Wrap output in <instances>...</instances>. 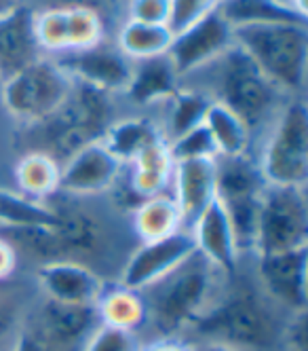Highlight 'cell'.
<instances>
[{
  "label": "cell",
  "instance_id": "obj_35",
  "mask_svg": "<svg viewBox=\"0 0 308 351\" xmlns=\"http://www.w3.org/2000/svg\"><path fill=\"white\" fill-rule=\"evenodd\" d=\"M25 5L32 7L34 11H38V9H72V7L93 9L108 21L112 32L116 30V26L123 19L120 0H25Z\"/></svg>",
  "mask_w": 308,
  "mask_h": 351
},
{
  "label": "cell",
  "instance_id": "obj_33",
  "mask_svg": "<svg viewBox=\"0 0 308 351\" xmlns=\"http://www.w3.org/2000/svg\"><path fill=\"white\" fill-rule=\"evenodd\" d=\"M167 148H169V155H171L173 163L190 161V159H218L216 144L205 125L169 140Z\"/></svg>",
  "mask_w": 308,
  "mask_h": 351
},
{
  "label": "cell",
  "instance_id": "obj_11",
  "mask_svg": "<svg viewBox=\"0 0 308 351\" xmlns=\"http://www.w3.org/2000/svg\"><path fill=\"white\" fill-rule=\"evenodd\" d=\"M192 254H196L190 229H179L167 237L154 241H140L123 261L116 284L136 292L161 282L179 265H184Z\"/></svg>",
  "mask_w": 308,
  "mask_h": 351
},
{
  "label": "cell",
  "instance_id": "obj_25",
  "mask_svg": "<svg viewBox=\"0 0 308 351\" xmlns=\"http://www.w3.org/2000/svg\"><path fill=\"white\" fill-rule=\"evenodd\" d=\"M129 229L136 241H154L167 237L179 229H186L171 193L140 199L129 212Z\"/></svg>",
  "mask_w": 308,
  "mask_h": 351
},
{
  "label": "cell",
  "instance_id": "obj_6",
  "mask_svg": "<svg viewBox=\"0 0 308 351\" xmlns=\"http://www.w3.org/2000/svg\"><path fill=\"white\" fill-rule=\"evenodd\" d=\"M255 157L266 184L308 186V106L306 97H290L266 132L255 140Z\"/></svg>",
  "mask_w": 308,
  "mask_h": 351
},
{
  "label": "cell",
  "instance_id": "obj_34",
  "mask_svg": "<svg viewBox=\"0 0 308 351\" xmlns=\"http://www.w3.org/2000/svg\"><path fill=\"white\" fill-rule=\"evenodd\" d=\"M144 341L138 332L99 324L81 351H142Z\"/></svg>",
  "mask_w": 308,
  "mask_h": 351
},
{
  "label": "cell",
  "instance_id": "obj_7",
  "mask_svg": "<svg viewBox=\"0 0 308 351\" xmlns=\"http://www.w3.org/2000/svg\"><path fill=\"white\" fill-rule=\"evenodd\" d=\"M49 204L55 212L53 231L57 235L64 261L83 263L97 271V263H108L112 258L118 227L114 216L97 204V199L55 195Z\"/></svg>",
  "mask_w": 308,
  "mask_h": 351
},
{
  "label": "cell",
  "instance_id": "obj_20",
  "mask_svg": "<svg viewBox=\"0 0 308 351\" xmlns=\"http://www.w3.org/2000/svg\"><path fill=\"white\" fill-rule=\"evenodd\" d=\"M42 58L34 32V9L21 5L0 17V83Z\"/></svg>",
  "mask_w": 308,
  "mask_h": 351
},
{
  "label": "cell",
  "instance_id": "obj_38",
  "mask_svg": "<svg viewBox=\"0 0 308 351\" xmlns=\"http://www.w3.org/2000/svg\"><path fill=\"white\" fill-rule=\"evenodd\" d=\"M11 351H60V349H55L53 345H49L36 330H32L30 326L25 324L17 343L13 345Z\"/></svg>",
  "mask_w": 308,
  "mask_h": 351
},
{
  "label": "cell",
  "instance_id": "obj_2",
  "mask_svg": "<svg viewBox=\"0 0 308 351\" xmlns=\"http://www.w3.org/2000/svg\"><path fill=\"white\" fill-rule=\"evenodd\" d=\"M184 83L201 87L214 102L233 110L249 128L253 144L290 99L237 45Z\"/></svg>",
  "mask_w": 308,
  "mask_h": 351
},
{
  "label": "cell",
  "instance_id": "obj_8",
  "mask_svg": "<svg viewBox=\"0 0 308 351\" xmlns=\"http://www.w3.org/2000/svg\"><path fill=\"white\" fill-rule=\"evenodd\" d=\"M72 89L70 74L53 58L42 56L0 83V106L21 128H32L57 112Z\"/></svg>",
  "mask_w": 308,
  "mask_h": 351
},
{
  "label": "cell",
  "instance_id": "obj_23",
  "mask_svg": "<svg viewBox=\"0 0 308 351\" xmlns=\"http://www.w3.org/2000/svg\"><path fill=\"white\" fill-rule=\"evenodd\" d=\"M173 176V159L169 155L167 142H154L127 165L125 180L129 191L138 199L169 193Z\"/></svg>",
  "mask_w": 308,
  "mask_h": 351
},
{
  "label": "cell",
  "instance_id": "obj_45",
  "mask_svg": "<svg viewBox=\"0 0 308 351\" xmlns=\"http://www.w3.org/2000/svg\"><path fill=\"white\" fill-rule=\"evenodd\" d=\"M120 3H125V0H120Z\"/></svg>",
  "mask_w": 308,
  "mask_h": 351
},
{
  "label": "cell",
  "instance_id": "obj_30",
  "mask_svg": "<svg viewBox=\"0 0 308 351\" xmlns=\"http://www.w3.org/2000/svg\"><path fill=\"white\" fill-rule=\"evenodd\" d=\"M216 11L233 28L262 26V23H308L306 17L274 5L272 0H220Z\"/></svg>",
  "mask_w": 308,
  "mask_h": 351
},
{
  "label": "cell",
  "instance_id": "obj_3",
  "mask_svg": "<svg viewBox=\"0 0 308 351\" xmlns=\"http://www.w3.org/2000/svg\"><path fill=\"white\" fill-rule=\"evenodd\" d=\"M226 280L207 261L192 254L167 278L142 292L146 303L144 332L154 335V339L186 341L192 326L209 309Z\"/></svg>",
  "mask_w": 308,
  "mask_h": 351
},
{
  "label": "cell",
  "instance_id": "obj_9",
  "mask_svg": "<svg viewBox=\"0 0 308 351\" xmlns=\"http://www.w3.org/2000/svg\"><path fill=\"white\" fill-rule=\"evenodd\" d=\"M308 245L306 189L266 184L258 210L255 254L287 252ZM253 254V256H255Z\"/></svg>",
  "mask_w": 308,
  "mask_h": 351
},
{
  "label": "cell",
  "instance_id": "obj_17",
  "mask_svg": "<svg viewBox=\"0 0 308 351\" xmlns=\"http://www.w3.org/2000/svg\"><path fill=\"white\" fill-rule=\"evenodd\" d=\"M190 233L194 239L196 254L207 261L224 278H233L241 269L243 258L239 254L237 239L218 199L194 220Z\"/></svg>",
  "mask_w": 308,
  "mask_h": 351
},
{
  "label": "cell",
  "instance_id": "obj_44",
  "mask_svg": "<svg viewBox=\"0 0 308 351\" xmlns=\"http://www.w3.org/2000/svg\"><path fill=\"white\" fill-rule=\"evenodd\" d=\"M281 351H290V349H281Z\"/></svg>",
  "mask_w": 308,
  "mask_h": 351
},
{
  "label": "cell",
  "instance_id": "obj_41",
  "mask_svg": "<svg viewBox=\"0 0 308 351\" xmlns=\"http://www.w3.org/2000/svg\"><path fill=\"white\" fill-rule=\"evenodd\" d=\"M188 345H190V351H237L228 345L211 343V341H188Z\"/></svg>",
  "mask_w": 308,
  "mask_h": 351
},
{
  "label": "cell",
  "instance_id": "obj_24",
  "mask_svg": "<svg viewBox=\"0 0 308 351\" xmlns=\"http://www.w3.org/2000/svg\"><path fill=\"white\" fill-rule=\"evenodd\" d=\"M60 173L62 163L55 157L42 153V150H28L17 157L13 165L15 191L47 204L60 195Z\"/></svg>",
  "mask_w": 308,
  "mask_h": 351
},
{
  "label": "cell",
  "instance_id": "obj_22",
  "mask_svg": "<svg viewBox=\"0 0 308 351\" xmlns=\"http://www.w3.org/2000/svg\"><path fill=\"white\" fill-rule=\"evenodd\" d=\"M211 102L214 99L207 91L182 81V85H179L163 104H159L150 112L157 117L163 138L165 142H169L194 128H201Z\"/></svg>",
  "mask_w": 308,
  "mask_h": 351
},
{
  "label": "cell",
  "instance_id": "obj_13",
  "mask_svg": "<svg viewBox=\"0 0 308 351\" xmlns=\"http://www.w3.org/2000/svg\"><path fill=\"white\" fill-rule=\"evenodd\" d=\"M235 45L233 26L218 13L211 11L186 30L173 34L167 58L171 60L179 79H188L198 70L207 68L222 58Z\"/></svg>",
  "mask_w": 308,
  "mask_h": 351
},
{
  "label": "cell",
  "instance_id": "obj_12",
  "mask_svg": "<svg viewBox=\"0 0 308 351\" xmlns=\"http://www.w3.org/2000/svg\"><path fill=\"white\" fill-rule=\"evenodd\" d=\"M123 165L101 140L89 142L62 161L60 195L76 199L108 197L125 176Z\"/></svg>",
  "mask_w": 308,
  "mask_h": 351
},
{
  "label": "cell",
  "instance_id": "obj_16",
  "mask_svg": "<svg viewBox=\"0 0 308 351\" xmlns=\"http://www.w3.org/2000/svg\"><path fill=\"white\" fill-rule=\"evenodd\" d=\"M34 286L42 298L68 305H97L108 288L101 273L76 261H51L36 265Z\"/></svg>",
  "mask_w": 308,
  "mask_h": 351
},
{
  "label": "cell",
  "instance_id": "obj_43",
  "mask_svg": "<svg viewBox=\"0 0 308 351\" xmlns=\"http://www.w3.org/2000/svg\"><path fill=\"white\" fill-rule=\"evenodd\" d=\"M21 5H25V0H0V17H5V15L13 13V11L19 9Z\"/></svg>",
  "mask_w": 308,
  "mask_h": 351
},
{
  "label": "cell",
  "instance_id": "obj_42",
  "mask_svg": "<svg viewBox=\"0 0 308 351\" xmlns=\"http://www.w3.org/2000/svg\"><path fill=\"white\" fill-rule=\"evenodd\" d=\"M274 5L279 7H285V9H292L296 11L298 15L306 17L308 19V7H306V0H272Z\"/></svg>",
  "mask_w": 308,
  "mask_h": 351
},
{
  "label": "cell",
  "instance_id": "obj_1",
  "mask_svg": "<svg viewBox=\"0 0 308 351\" xmlns=\"http://www.w3.org/2000/svg\"><path fill=\"white\" fill-rule=\"evenodd\" d=\"M290 315L281 311L255 284L249 267L228 278L186 341L222 343L237 351H281L283 326Z\"/></svg>",
  "mask_w": 308,
  "mask_h": 351
},
{
  "label": "cell",
  "instance_id": "obj_15",
  "mask_svg": "<svg viewBox=\"0 0 308 351\" xmlns=\"http://www.w3.org/2000/svg\"><path fill=\"white\" fill-rule=\"evenodd\" d=\"M53 60L70 74L74 83L101 89L116 97L125 93L133 72V62L120 51L112 38Z\"/></svg>",
  "mask_w": 308,
  "mask_h": 351
},
{
  "label": "cell",
  "instance_id": "obj_28",
  "mask_svg": "<svg viewBox=\"0 0 308 351\" xmlns=\"http://www.w3.org/2000/svg\"><path fill=\"white\" fill-rule=\"evenodd\" d=\"M264 186L266 180L251 153L241 157L218 159V171H216L218 202H228V199H241V197H258L262 195Z\"/></svg>",
  "mask_w": 308,
  "mask_h": 351
},
{
  "label": "cell",
  "instance_id": "obj_5",
  "mask_svg": "<svg viewBox=\"0 0 308 351\" xmlns=\"http://www.w3.org/2000/svg\"><path fill=\"white\" fill-rule=\"evenodd\" d=\"M235 30V45L287 97H306L308 23H262Z\"/></svg>",
  "mask_w": 308,
  "mask_h": 351
},
{
  "label": "cell",
  "instance_id": "obj_37",
  "mask_svg": "<svg viewBox=\"0 0 308 351\" xmlns=\"http://www.w3.org/2000/svg\"><path fill=\"white\" fill-rule=\"evenodd\" d=\"M123 17L144 23H165L169 17V0H125Z\"/></svg>",
  "mask_w": 308,
  "mask_h": 351
},
{
  "label": "cell",
  "instance_id": "obj_18",
  "mask_svg": "<svg viewBox=\"0 0 308 351\" xmlns=\"http://www.w3.org/2000/svg\"><path fill=\"white\" fill-rule=\"evenodd\" d=\"M218 159H190L173 163L171 197L182 214L184 227L190 229L194 220L216 202Z\"/></svg>",
  "mask_w": 308,
  "mask_h": 351
},
{
  "label": "cell",
  "instance_id": "obj_10",
  "mask_svg": "<svg viewBox=\"0 0 308 351\" xmlns=\"http://www.w3.org/2000/svg\"><path fill=\"white\" fill-rule=\"evenodd\" d=\"M255 284L270 303L292 315L308 311V245L287 252L255 254L245 258Z\"/></svg>",
  "mask_w": 308,
  "mask_h": 351
},
{
  "label": "cell",
  "instance_id": "obj_27",
  "mask_svg": "<svg viewBox=\"0 0 308 351\" xmlns=\"http://www.w3.org/2000/svg\"><path fill=\"white\" fill-rule=\"evenodd\" d=\"M97 315L104 326H112V328L129 330L142 335L146 328V303L144 294L123 288L116 282L108 284V288L97 300Z\"/></svg>",
  "mask_w": 308,
  "mask_h": 351
},
{
  "label": "cell",
  "instance_id": "obj_31",
  "mask_svg": "<svg viewBox=\"0 0 308 351\" xmlns=\"http://www.w3.org/2000/svg\"><path fill=\"white\" fill-rule=\"evenodd\" d=\"M55 212L49 202H36L15 189L0 186V229L53 227Z\"/></svg>",
  "mask_w": 308,
  "mask_h": 351
},
{
  "label": "cell",
  "instance_id": "obj_32",
  "mask_svg": "<svg viewBox=\"0 0 308 351\" xmlns=\"http://www.w3.org/2000/svg\"><path fill=\"white\" fill-rule=\"evenodd\" d=\"M30 305L32 300L28 303L13 292H0V351H11L17 343L28 319Z\"/></svg>",
  "mask_w": 308,
  "mask_h": 351
},
{
  "label": "cell",
  "instance_id": "obj_4",
  "mask_svg": "<svg viewBox=\"0 0 308 351\" xmlns=\"http://www.w3.org/2000/svg\"><path fill=\"white\" fill-rule=\"evenodd\" d=\"M120 114V97L101 89L74 83L64 106L38 125L25 128L32 132L34 148L55 157L60 163L89 142L101 140L108 125Z\"/></svg>",
  "mask_w": 308,
  "mask_h": 351
},
{
  "label": "cell",
  "instance_id": "obj_39",
  "mask_svg": "<svg viewBox=\"0 0 308 351\" xmlns=\"http://www.w3.org/2000/svg\"><path fill=\"white\" fill-rule=\"evenodd\" d=\"M17 265H19L17 250L0 235V282L11 280L13 273L17 271Z\"/></svg>",
  "mask_w": 308,
  "mask_h": 351
},
{
  "label": "cell",
  "instance_id": "obj_36",
  "mask_svg": "<svg viewBox=\"0 0 308 351\" xmlns=\"http://www.w3.org/2000/svg\"><path fill=\"white\" fill-rule=\"evenodd\" d=\"M220 0H169V17H167V28L177 34L186 30L205 15L216 11Z\"/></svg>",
  "mask_w": 308,
  "mask_h": 351
},
{
  "label": "cell",
  "instance_id": "obj_29",
  "mask_svg": "<svg viewBox=\"0 0 308 351\" xmlns=\"http://www.w3.org/2000/svg\"><path fill=\"white\" fill-rule=\"evenodd\" d=\"M203 125L207 128L216 144L218 159L241 157V155H249L253 150V136L249 128L224 104L211 102Z\"/></svg>",
  "mask_w": 308,
  "mask_h": 351
},
{
  "label": "cell",
  "instance_id": "obj_21",
  "mask_svg": "<svg viewBox=\"0 0 308 351\" xmlns=\"http://www.w3.org/2000/svg\"><path fill=\"white\" fill-rule=\"evenodd\" d=\"M163 132L161 125L152 112H120L101 136V142L106 144L110 153L123 163L129 165L144 148L154 142H161Z\"/></svg>",
  "mask_w": 308,
  "mask_h": 351
},
{
  "label": "cell",
  "instance_id": "obj_19",
  "mask_svg": "<svg viewBox=\"0 0 308 351\" xmlns=\"http://www.w3.org/2000/svg\"><path fill=\"white\" fill-rule=\"evenodd\" d=\"M182 85V79L175 72L167 56L133 62L131 81L120 95V104L138 112H150Z\"/></svg>",
  "mask_w": 308,
  "mask_h": 351
},
{
  "label": "cell",
  "instance_id": "obj_40",
  "mask_svg": "<svg viewBox=\"0 0 308 351\" xmlns=\"http://www.w3.org/2000/svg\"><path fill=\"white\" fill-rule=\"evenodd\" d=\"M142 351H190V345L184 339H152L144 343Z\"/></svg>",
  "mask_w": 308,
  "mask_h": 351
},
{
  "label": "cell",
  "instance_id": "obj_14",
  "mask_svg": "<svg viewBox=\"0 0 308 351\" xmlns=\"http://www.w3.org/2000/svg\"><path fill=\"white\" fill-rule=\"evenodd\" d=\"M25 324L60 351H81L101 324L95 305H68L57 300H32Z\"/></svg>",
  "mask_w": 308,
  "mask_h": 351
},
{
  "label": "cell",
  "instance_id": "obj_26",
  "mask_svg": "<svg viewBox=\"0 0 308 351\" xmlns=\"http://www.w3.org/2000/svg\"><path fill=\"white\" fill-rule=\"evenodd\" d=\"M112 40L131 62H142L167 56L173 32L165 23H144L123 17L112 34Z\"/></svg>",
  "mask_w": 308,
  "mask_h": 351
}]
</instances>
